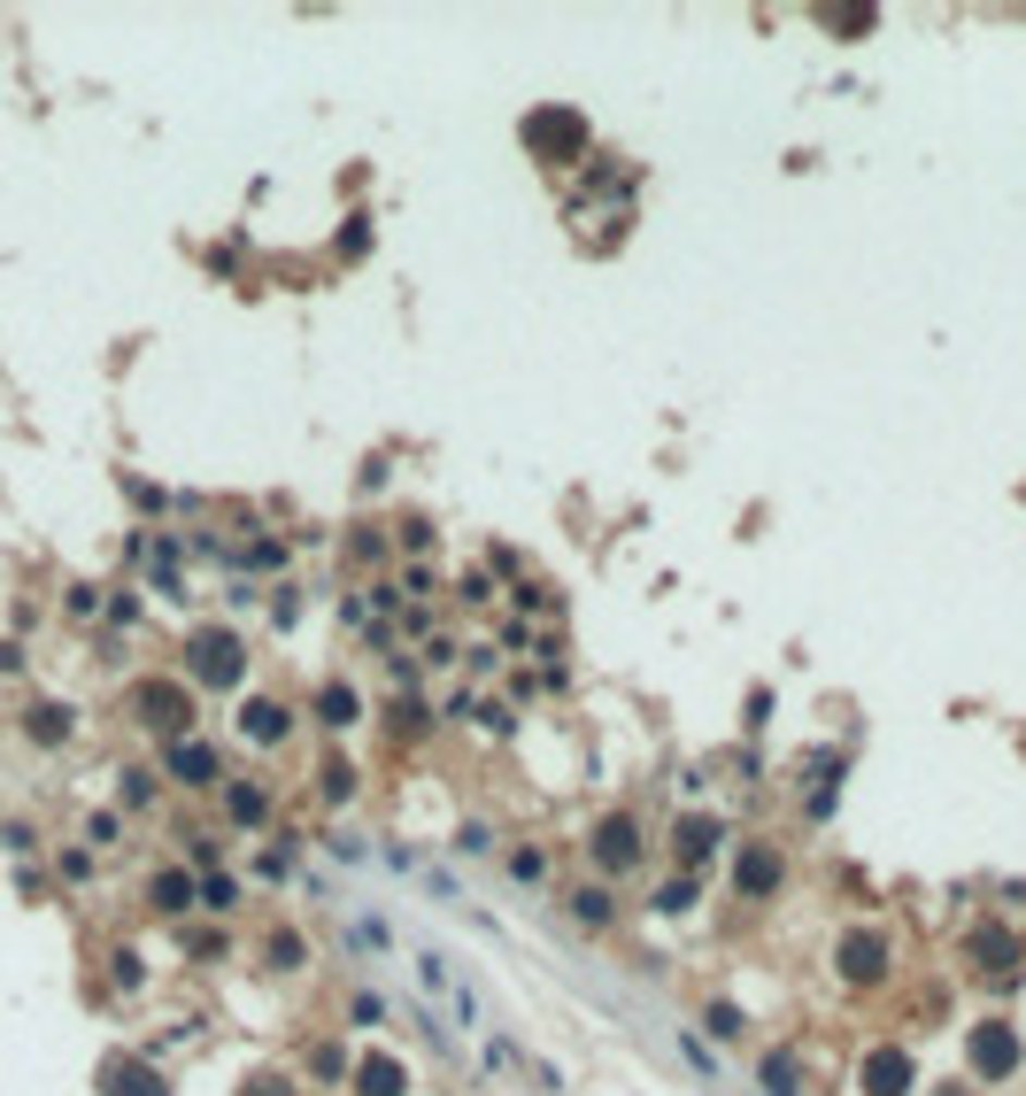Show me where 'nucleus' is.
I'll return each instance as SVG.
<instances>
[{"label": "nucleus", "instance_id": "dca6fc26", "mask_svg": "<svg viewBox=\"0 0 1026 1096\" xmlns=\"http://www.w3.org/2000/svg\"><path fill=\"white\" fill-rule=\"evenodd\" d=\"M571 919L603 926V919H610V896H603V888H579V896H571Z\"/></svg>", "mask_w": 1026, "mask_h": 1096}, {"label": "nucleus", "instance_id": "aec40b11", "mask_svg": "<svg viewBox=\"0 0 1026 1096\" xmlns=\"http://www.w3.org/2000/svg\"><path fill=\"white\" fill-rule=\"evenodd\" d=\"M348 788H356V773H348V765H324V796H332V803L348 796Z\"/></svg>", "mask_w": 1026, "mask_h": 1096}, {"label": "nucleus", "instance_id": "ddd939ff", "mask_svg": "<svg viewBox=\"0 0 1026 1096\" xmlns=\"http://www.w3.org/2000/svg\"><path fill=\"white\" fill-rule=\"evenodd\" d=\"M710 841H718V826H710V818H688V826H679V858H688V865L710 858Z\"/></svg>", "mask_w": 1026, "mask_h": 1096}, {"label": "nucleus", "instance_id": "20e7f679", "mask_svg": "<svg viewBox=\"0 0 1026 1096\" xmlns=\"http://www.w3.org/2000/svg\"><path fill=\"white\" fill-rule=\"evenodd\" d=\"M594 858H603L610 873H626V865L641 858V834H633V818H603V826H594Z\"/></svg>", "mask_w": 1026, "mask_h": 1096}, {"label": "nucleus", "instance_id": "423d86ee", "mask_svg": "<svg viewBox=\"0 0 1026 1096\" xmlns=\"http://www.w3.org/2000/svg\"><path fill=\"white\" fill-rule=\"evenodd\" d=\"M101 1081H109V1096H170V1088H162V1073H147L139 1058H109V1066H101Z\"/></svg>", "mask_w": 1026, "mask_h": 1096}, {"label": "nucleus", "instance_id": "f03ea898", "mask_svg": "<svg viewBox=\"0 0 1026 1096\" xmlns=\"http://www.w3.org/2000/svg\"><path fill=\"white\" fill-rule=\"evenodd\" d=\"M526 139H533L541 155L571 162V155H579V139H586V124H579L571 109H541V116H526Z\"/></svg>", "mask_w": 1026, "mask_h": 1096}, {"label": "nucleus", "instance_id": "f3484780", "mask_svg": "<svg viewBox=\"0 0 1026 1096\" xmlns=\"http://www.w3.org/2000/svg\"><path fill=\"white\" fill-rule=\"evenodd\" d=\"M62 734H70V711H54V703L32 711V741H62Z\"/></svg>", "mask_w": 1026, "mask_h": 1096}, {"label": "nucleus", "instance_id": "412c9836", "mask_svg": "<svg viewBox=\"0 0 1026 1096\" xmlns=\"http://www.w3.org/2000/svg\"><path fill=\"white\" fill-rule=\"evenodd\" d=\"M271 965H301V935H279V943H271Z\"/></svg>", "mask_w": 1026, "mask_h": 1096}, {"label": "nucleus", "instance_id": "9d476101", "mask_svg": "<svg viewBox=\"0 0 1026 1096\" xmlns=\"http://www.w3.org/2000/svg\"><path fill=\"white\" fill-rule=\"evenodd\" d=\"M170 773L194 780V788H209V780H217V756H209L201 741H178V749H170Z\"/></svg>", "mask_w": 1026, "mask_h": 1096}, {"label": "nucleus", "instance_id": "6ab92c4d", "mask_svg": "<svg viewBox=\"0 0 1026 1096\" xmlns=\"http://www.w3.org/2000/svg\"><path fill=\"white\" fill-rule=\"evenodd\" d=\"M764 1081H772L780 1096H795V1058H764Z\"/></svg>", "mask_w": 1026, "mask_h": 1096}, {"label": "nucleus", "instance_id": "1a4fd4ad", "mask_svg": "<svg viewBox=\"0 0 1026 1096\" xmlns=\"http://www.w3.org/2000/svg\"><path fill=\"white\" fill-rule=\"evenodd\" d=\"M880 958H888V943H880V935H849V943H841L849 981H873V973H880Z\"/></svg>", "mask_w": 1026, "mask_h": 1096}, {"label": "nucleus", "instance_id": "a211bd4d", "mask_svg": "<svg viewBox=\"0 0 1026 1096\" xmlns=\"http://www.w3.org/2000/svg\"><path fill=\"white\" fill-rule=\"evenodd\" d=\"M232 818H239V826L263 818V788H232Z\"/></svg>", "mask_w": 1026, "mask_h": 1096}, {"label": "nucleus", "instance_id": "4be33fe9", "mask_svg": "<svg viewBox=\"0 0 1026 1096\" xmlns=\"http://www.w3.org/2000/svg\"><path fill=\"white\" fill-rule=\"evenodd\" d=\"M247 1096H286V1081H271V1073H263V1081H247Z\"/></svg>", "mask_w": 1026, "mask_h": 1096}, {"label": "nucleus", "instance_id": "0eeeda50", "mask_svg": "<svg viewBox=\"0 0 1026 1096\" xmlns=\"http://www.w3.org/2000/svg\"><path fill=\"white\" fill-rule=\"evenodd\" d=\"M865 1088H873V1096H903V1088H911V1058H903V1050H873V1058H865Z\"/></svg>", "mask_w": 1026, "mask_h": 1096}, {"label": "nucleus", "instance_id": "f257e3e1", "mask_svg": "<svg viewBox=\"0 0 1026 1096\" xmlns=\"http://www.w3.org/2000/svg\"><path fill=\"white\" fill-rule=\"evenodd\" d=\"M186 656H194V680H209V688H232L239 672H247V649H239L232 633H217V626H209V633H194V649H186Z\"/></svg>", "mask_w": 1026, "mask_h": 1096}, {"label": "nucleus", "instance_id": "4468645a", "mask_svg": "<svg viewBox=\"0 0 1026 1096\" xmlns=\"http://www.w3.org/2000/svg\"><path fill=\"white\" fill-rule=\"evenodd\" d=\"M186 896H194L186 873H154V911H186Z\"/></svg>", "mask_w": 1026, "mask_h": 1096}, {"label": "nucleus", "instance_id": "2eb2a0df", "mask_svg": "<svg viewBox=\"0 0 1026 1096\" xmlns=\"http://www.w3.org/2000/svg\"><path fill=\"white\" fill-rule=\"evenodd\" d=\"M317 711H324V726H348V718H356V688H324Z\"/></svg>", "mask_w": 1026, "mask_h": 1096}, {"label": "nucleus", "instance_id": "39448f33", "mask_svg": "<svg viewBox=\"0 0 1026 1096\" xmlns=\"http://www.w3.org/2000/svg\"><path fill=\"white\" fill-rule=\"evenodd\" d=\"M733 881H741V896H772L780 888V850H741V865H733Z\"/></svg>", "mask_w": 1026, "mask_h": 1096}, {"label": "nucleus", "instance_id": "f8f14e48", "mask_svg": "<svg viewBox=\"0 0 1026 1096\" xmlns=\"http://www.w3.org/2000/svg\"><path fill=\"white\" fill-rule=\"evenodd\" d=\"M356 1081H363V1096H401V1066L394 1058H363Z\"/></svg>", "mask_w": 1026, "mask_h": 1096}, {"label": "nucleus", "instance_id": "9b49d317", "mask_svg": "<svg viewBox=\"0 0 1026 1096\" xmlns=\"http://www.w3.org/2000/svg\"><path fill=\"white\" fill-rule=\"evenodd\" d=\"M286 726H294V718H286L279 703H247V741H286Z\"/></svg>", "mask_w": 1026, "mask_h": 1096}, {"label": "nucleus", "instance_id": "6e6552de", "mask_svg": "<svg viewBox=\"0 0 1026 1096\" xmlns=\"http://www.w3.org/2000/svg\"><path fill=\"white\" fill-rule=\"evenodd\" d=\"M139 711H147V726H154V734H178V726H186V695H178V688H147V695H139Z\"/></svg>", "mask_w": 1026, "mask_h": 1096}, {"label": "nucleus", "instance_id": "7ed1b4c3", "mask_svg": "<svg viewBox=\"0 0 1026 1096\" xmlns=\"http://www.w3.org/2000/svg\"><path fill=\"white\" fill-rule=\"evenodd\" d=\"M973 1066H980L988 1081H1003V1073L1018 1066V1035H1011L1003 1020H988V1027H973Z\"/></svg>", "mask_w": 1026, "mask_h": 1096}]
</instances>
